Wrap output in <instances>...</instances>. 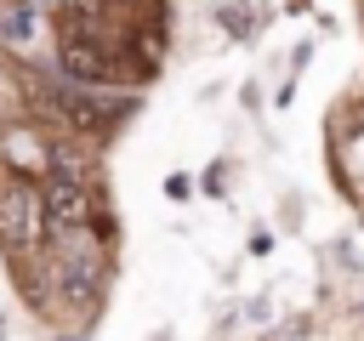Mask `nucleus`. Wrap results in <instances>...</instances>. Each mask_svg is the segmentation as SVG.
Returning a JSON list of instances; mask_svg holds the SVG:
<instances>
[{"instance_id":"nucleus-1","label":"nucleus","mask_w":364,"mask_h":341,"mask_svg":"<svg viewBox=\"0 0 364 341\" xmlns=\"http://www.w3.org/2000/svg\"><path fill=\"white\" fill-rule=\"evenodd\" d=\"M57 51H63V68H68L80 85H108V80L119 74L114 45H108L91 23H68V28H63V40H57Z\"/></svg>"},{"instance_id":"nucleus-2","label":"nucleus","mask_w":364,"mask_h":341,"mask_svg":"<svg viewBox=\"0 0 364 341\" xmlns=\"http://www.w3.org/2000/svg\"><path fill=\"white\" fill-rule=\"evenodd\" d=\"M40 239H46L40 188H28V182H6V188H0V244H11V250H34Z\"/></svg>"},{"instance_id":"nucleus-3","label":"nucleus","mask_w":364,"mask_h":341,"mask_svg":"<svg viewBox=\"0 0 364 341\" xmlns=\"http://www.w3.org/2000/svg\"><path fill=\"white\" fill-rule=\"evenodd\" d=\"M40 210H46V222H57V227H85V216H91V193L63 170V176H46Z\"/></svg>"},{"instance_id":"nucleus-4","label":"nucleus","mask_w":364,"mask_h":341,"mask_svg":"<svg viewBox=\"0 0 364 341\" xmlns=\"http://www.w3.org/2000/svg\"><path fill=\"white\" fill-rule=\"evenodd\" d=\"M68 11H74V23H85V17H97L102 11V0H63Z\"/></svg>"},{"instance_id":"nucleus-5","label":"nucleus","mask_w":364,"mask_h":341,"mask_svg":"<svg viewBox=\"0 0 364 341\" xmlns=\"http://www.w3.org/2000/svg\"><path fill=\"white\" fill-rule=\"evenodd\" d=\"M6 40L23 45V40H28V17H6Z\"/></svg>"},{"instance_id":"nucleus-6","label":"nucleus","mask_w":364,"mask_h":341,"mask_svg":"<svg viewBox=\"0 0 364 341\" xmlns=\"http://www.w3.org/2000/svg\"><path fill=\"white\" fill-rule=\"evenodd\" d=\"M28 6H57V0H28Z\"/></svg>"}]
</instances>
